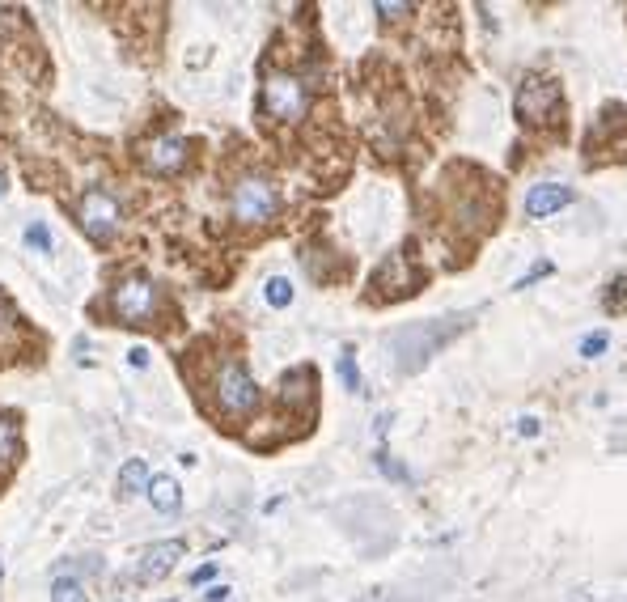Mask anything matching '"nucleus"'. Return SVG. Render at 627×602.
<instances>
[{
	"label": "nucleus",
	"instance_id": "obj_1",
	"mask_svg": "<svg viewBox=\"0 0 627 602\" xmlns=\"http://www.w3.org/2000/svg\"><path fill=\"white\" fill-rule=\"evenodd\" d=\"M229 212L242 221V225H263L280 212V191L263 179V174H246V179L234 183L229 191Z\"/></svg>",
	"mask_w": 627,
	"mask_h": 602
},
{
	"label": "nucleus",
	"instance_id": "obj_2",
	"mask_svg": "<svg viewBox=\"0 0 627 602\" xmlns=\"http://www.w3.org/2000/svg\"><path fill=\"white\" fill-rule=\"evenodd\" d=\"M263 111L272 115L276 123H297L301 115L310 111L306 81L293 77V73H267V81H263Z\"/></svg>",
	"mask_w": 627,
	"mask_h": 602
},
{
	"label": "nucleus",
	"instance_id": "obj_3",
	"mask_svg": "<svg viewBox=\"0 0 627 602\" xmlns=\"http://www.w3.org/2000/svg\"><path fill=\"white\" fill-rule=\"evenodd\" d=\"M255 403H259V386L246 374V365L225 361L217 369V407L225 416H246Z\"/></svg>",
	"mask_w": 627,
	"mask_h": 602
},
{
	"label": "nucleus",
	"instance_id": "obj_4",
	"mask_svg": "<svg viewBox=\"0 0 627 602\" xmlns=\"http://www.w3.org/2000/svg\"><path fill=\"white\" fill-rule=\"evenodd\" d=\"M111 310L123 318V323H153L157 318V285L145 276H128L111 293Z\"/></svg>",
	"mask_w": 627,
	"mask_h": 602
},
{
	"label": "nucleus",
	"instance_id": "obj_5",
	"mask_svg": "<svg viewBox=\"0 0 627 602\" xmlns=\"http://www.w3.org/2000/svg\"><path fill=\"white\" fill-rule=\"evenodd\" d=\"M77 217H81V229L94 242H106V238H115V229H119V204L111 191H102V187H89L81 204H77Z\"/></svg>",
	"mask_w": 627,
	"mask_h": 602
},
{
	"label": "nucleus",
	"instance_id": "obj_6",
	"mask_svg": "<svg viewBox=\"0 0 627 602\" xmlns=\"http://www.w3.org/2000/svg\"><path fill=\"white\" fill-rule=\"evenodd\" d=\"M560 111V85L551 77H526V85L517 90V115L526 123H547Z\"/></svg>",
	"mask_w": 627,
	"mask_h": 602
},
{
	"label": "nucleus",
	"instance_id": "obj_7",
	"mask_svg": "<svg viewBox=\"0 0 627 602\" xmlns=\"http://www.w3.org/2000/svg\"><path fill=\"white\" fill-rule=\"evenodd\" d=\"M572 200H577V191H572L568 183H534L526 191V217L530 221H547L560 208H568Z\"/></svg>",
	"mask_w": 627,
	"mask_h": 602
},
{
	"label": "nucleus",
	"instance_id": "obj_8",
	"mask_svg": "<svg viewBox=\"0 0 627 602\" xmlns=\"http://www.w3.org/2000/svg\"><path fill=\"white\" fill-rule=\"evenodd\" d=\"M145 162H149L153 174H174V170H183V162H187V140L178 136V132H166V136L149 140Z\"/></svg>",
	"mask_w": 627,
	"mask_h": 602
},
{
	"label": "nucleus",
	"instance_id": "obj_9",
	"mask_svg": "<svg viewBox=\"0 0 627 602\" xmlns=\"http://www.w3.org/2000/svg\"><path fill=\"white\" fill-rule=\"evenodd\" d=\"M178 556H183V543H153L149 552L136 560L132 573H136V581H161V577H170Z\"/></svg>",
	"mask_w": 627,
	"mask_h": 602
},
{
	"label": "nucleus",
	"instance_id": "obj_10",
	"mask_svg": "<svg viewBox=\"0 0 627 602\" xmlns=\"http://www.w3.org/2000/svg\"><path fill=\"white\" fill-rule=\"evenodd\" d=\"M149 501H153L157 513H178L183 492H178V484L170 480V475H161V480H149Z\"/></svg>",
	"mask_w": 627,
	"mask_h": 602
},
{
	"label": "nucleus",
	"instance_id": "obj_11",
	"mask_svg": "<svg viewBox=\"0 0 627 602\" xmlns=\"http://www.w3.org/2000/svg\"><path fill=\"white\" fill-rule=\"evenodd\" d=\"M119 488L123 492H149V467L140 463V458H128V463L119 467Z\"/></svg>",
	"mask_w": 627,
	"mask_h": 602
},
{
	"label": "nucleus",
	"instance_id": "obj_12",
	"mask_svg": "<svg viewBox=\"0 0 627 602\" xmlns=\"http://www.w3.org/2000/svg\"><path fill=\"white\" fill-rule=\"evenodd\" d=\"M263 297H267V306L284 310V306H293V285H289V280H284V276H276V280H267Z\"/></svg>",
	"mask_w": 627,
	"mask_h": 602
},
{
	"label": "nucleus",
	"instance_id": "obj_13",
	"mask_svg": "<svg viewBox=\"0 0 627 602\" xmlns=\"http://www.w3.org/2000/svg\"><path fill=\"white\" fill-rule=\"evenodd\" d=\"M51 602H89V598H85V590H81V581L60 577L56 586H51Z\"/></svg>",
	"mask_w": 627,
	"mask_h": 602
},
{
	"label": "nucleus",
	"instance_id": "obj_14",
	"mask_svg": "<svg viewBox=\"0 0 627 602\" xmlns=\"http://www.w3.org/2000/svg\"><path fill=\"white\" fill-rule=\"evenodd\" d=\"M339 378H344L348 391H361V369H356V357H352V348L339 352Z\"/></svg>",
	"mask_w": 627,
	"mask_h": 602
},
{
	"label": "nucleus",
	"instance_id": "obj_15",
	"mask_svg": "<svg viewBox=\"0 0 627 602\" xmlns=\"http://www.w3.org/2000/svg\"><path fill=\"white\" fill-rule=\"evenodd\" d=\"M13 454H17V424L0 420V463H9Z\"/></svg>",
	"mask_w": 627,
	"mask_h": 602
},
{
	"label": "nucleus",
	"instance_id": "obj_16",
	"mask_svg": "<svg viewBox=\"0 0 627 602\" xmlns=\"http://www.w3.org/2000/svg\"><path fill=\"white\" fill-rule=\"evenodd\" d=\"M26 242L34 246V251H51V229H47L43 221H34V225H26Z\"/></svg>",
	"mask_w": 627,
	"mask_h": 602
},
{
	"label": "nucleus",
	"instance_id": "obj_17",
	"mask_svg": "<svg viewBox=\"0 0 627 602\" xmlns=\"http://www.w3.org/2000/svg\"><path fill=\"white\" fill-rule=\"evenodd\" d=\"M606 344H611V335H606V331L585 335V340H581V357H602V352H606Z\"/></svg>",
	"mask_w": 627,
	"mask_h": 602
},
{
	"label": "nucleus",
	"instance_id": "obj_18",
	"mask_svg": "<svg viewBox=\"0 0 627 602\" xmlns=\"http://www.w3.org/2000/svg\"><path fill=\"white\" fill-rule=\"evenodd\" d=\"M212 577H217V564H204V569L191 573V586H204V581H212Z\"/></svg>",
	"mask_w": 627,
	"mask_h": 602
},
{
	"label": "nucleus",
	"instance_id": "obj_19",
	"mask_svg": "<svg viewBox=\"0 0 627 602\" xmlns=\"http://www.w3.org/2000/svg\"><path fill=\"white\" fill-rule=\"evenodd\" d=\"M128 365H132V369H145V365H149V348H132V352H128Z\"/></svg>",
	"mask_w": 627,
	"mask_h": 602
},
{
	"label": "nucleus",
	"instance_id": "obj_20",
	"mask_svg": "<svg viewBox=\"0 0 627 602\" xmlns=\"http://www.w3.org/2000/svg\"><path fill=\"white\" fill-rule=\"evenodd\" d=\"M378 13L390 22V17H403V13H411V9H407V5H378Z\"/></svg>",
	"mask_w": 627,
	"mask_h": 602
},
{
	"label": "nucleus",
	"instance_id": "obj_21",
	"mask_svg": "<svg viewBox=\"0 0 627 602\" xmlns=\"http://www.w3.org/2000/svg\"><path fill=\"white\" fill-rule=\"evenodd\" d=\"M517 429H522V433H526V437H534V433H539V420H534V416H526V420H522V424H517Z\"/></svg>",
	"mask_w": 627,
	"mask_h": 602
},
{
	"label": "nucleus",
	"instance_id": "obj_22",
	"mask_svg": "<svg viewBox=\"0 0 627 602\" xmlns=\"http://www.w3.org/2000/svg\"><path fill=\"white\" fill-rule=\"evenodd\" d=\"M229 598V586H212L208 590V602H225Z\"/></svg>",
	"mask_w": 627,
	"mask_h": 602
}]
</instances>
